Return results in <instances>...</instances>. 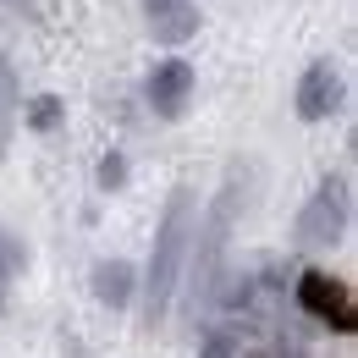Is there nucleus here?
<instances>
[{
    "mask_svg": "<svg viewBox=\"0 0 358 358\" xmlns=\"http://www.w3.org/2000/svg\"><path fill=\"white\" fill-rule=\"evenodd\" d=\"M342 94H348V83H342L336 61H309L298 78V94H292V110H298V122H325L342 110Z\"/></svg>",
    "mask_w": 358,
    "mask_h": 358,
    "instance_id": "obj_5",
    "label": "nucleus"
},
{
    "mask_svg": "<svg viewBox=\"0 0 358 358\" xmlns=\"http://www.w3.org/2000/svg\"><path fill=\"white\" fill-rule=\"evenodd\" d=\"M22 122H28L34 133H55V127L66 122V105H61L55 94H34V99L22 105Z\"/></svg>",
    "mask_w": 358,
    "mask_h": 358,
    "instance_id": "obj_8",
    "label": "nucleus"
},
{
    "mask_svg": "<svg viewBox=\"0 0 358 358\" xmlns=\"http://www.w3.org/2000/svg\"><path fill=\"white\" fill-rule=\"evenodd\" d=\"M6 143H11V110H0V155H6Z\"/></svg>",
    "mask_w": 358,
    "mask_h": 358,
    "instance_id": "obj_12",
    "label": "nucleus"
},
{
    "mask_svg": "<svg viewBox=\"0 0 358 358\" xmlns=\"http://www.w3.org/2000/svg\"><path fill=\"white\" fill-rule=\"evenodd\" d=\"M187 248H193V193L171 187L160 231H155V254H149V270H143V320L149 325H160L166 309H171L182 265H187Z\"/></svg>",
    "mask_w": 358,
    "mask_h": 358,
    "instance_id": "obj_1",
    "label": "nucleus"
},
{
    "mask_svg": "<svg viewBox=\"0 0 358 358\" xmlns=\"http://www.w3.org/2000/svg\"><path fill=\"white\" fill-rule=\"evenodd\" d=\"M94 182H99V193H122V187H127V155H122V149H110V155L99 160Z\"/></svg>",
    "mask_w": 358,
    "mask_h": 358,
    "instance_id": "obj_10",
    "label": "nucleus"
},
{
    "mask_svg": "<svg viewBox=\"0 0 358 358\" xmlns=\"http://www.w3.org/2000/svg\"><path fill=\"white\" fill-rule=\"evenodd\" d=\"M143 11H149V34H155V45H187L193 34H199V6L193 0H143Z\"/></svg>",
    "mask_w": 358,
    "mask_h": 358,
    "instance_id": "obj_6",
    "label": "nucleus"
},
{
    "mask_svg": "<svg viewBox=\"0 0 358 358\" xmlns=\"http://www.w3.org/2000/svg\"><path fill=\"white\" fill-rule=\"evenodd\" d=\"M193 61H182V55H166V61H155L149 66V78H143V99H149V110L160 116V122H182V110H187V99H193Z\"/></svg>",
    "mask_w": 358,
    "mask_h": 358,
    "instance_id": "obj_4",
    "label": "nucleus"
},
{
    "mask_svg": "<svg viewBox=\"0 0 358 358\" xmlns=\"http://www.w3.org/2000/svg\"><path fill=\"white\" fill-rule=\"evenodd\" d=\"M298 303L320 320V325H331V331H358V303L353 292H348V281H336V275H325V270H303V281H298Z\"/></svg>",
    "mask_w": 358,
    "mask_h": 358,
    "instance_id": "obj_3",
    "label": "nucleus"
},
{
    "mask_svg": "<svg viewBox=\"0 0 358 358\" xmlns=\"http://www.w3.org/2000/svg\"><path fill=\"white\" fill-rule=\"evenodd\" d=\"M11 105H17V78H11V66L0 55V110H11Z\"/></svg>",
    "mask_w": 358,
    "mask_h": 358,
    "instance_id": "obj_11",
    "label": "nucleus"
},
{
    "mask_svg": "<svg viewBox=\"0 0 358 358\" xmlns=\"http://www.w3.org/2000/svg\"><path fill=\"white\" fill-rule=\"evenodd\" d=\"M348 215H353V193H348V177H325L314 187V199L298 215V243L303 248H325L348 231Z\"/></svg>",
    "mask_w": 358,
    "mask_h": 358,
    "instance_id": "obj_2",
    "label": "nucleus"
},
{
    "mask_svg": "<svg viewBox=\"0 0 358 358\" xmlns=\"http://www.w3.org/2000/svg\"><path fill=\"white\" fill-rule=\"evenodd\" d=\"M22 270H28V248H22V243L0 226V298H6V287H11Z\"/></svg>",
    "mask_w": 358,
    "mask_h": 358,
    "instance_id": "obj_9",
    "label": "nucleus"
},
{
    "mask_svg": "<svg viewBox=\"0 0 358 358\" xmlns=\"http://www.w3.org/2000/svg\"><path fill=\"white\" fill-rule=\"evenodd\" d=\"M89 287H94V298L105 303V309H127L138 298V265L133 259H99L89 275Z\"/></svg>",
    "mask_w": 358,
    "mask_h": 358,
    "instance_id": "obj_7",
    "label": "nucleus"
}]
</instances>
